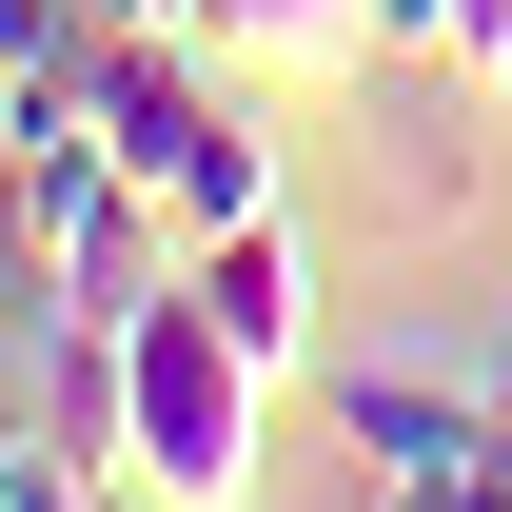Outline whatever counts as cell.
Returning a JSON list of instances; mask_svg holds the SVG:
<instances>
[{
    "label": "cell",
    "instance_id": "1",
    "mask_svg": "<svg viewBox=\"0 0 512 512\" xmlns=\"http://www.w3.org/2000/svg\"><path fill=\"white\" fill-rule=\"evenodd\" d=\"M256 414H276V375L217 335L197 276H158L119 316V355H99V453H119L158 512H256Z\"/></svg>",
    "mask_w": 512,
    "mask_h": 512
},
{
    "label": "cell",
    "instance_id": "2",
    "mask_svg": "<svg viewBox=\"0 0 512 512\" xmlns=\"http://www.w3.org/2000/svg\"><path fill=\"white\" fill-rule=\"evenodd\" d=\"M79 99H99L119 178L158 197L178 237L276 217V138H256V99L217 79V40H178V20H79Z\"/></svg>",
    "mask_w": 512,
    "mask_h": 512
},
{
    "label": "cell",
    "instance_id": "3",
    "mask_svg": "<svg viewBox=\"0 0 512 512\" xmlns=\"http://www.w3.org/2000/svg\"><path fill=\"white\" fill-rule=\"evenodd\" d=\"M335 434H355L375 493H473V453L512 434V394L493 375H414V355H355V375H335Z\"/></svg>",
    "mask_w": 512,
    "mask_h": 512
},
{
    "label": "cell",
    "instance_id": "4",
    "mask_svg": "<svg viewBox=\"0 0 512 512\" xmlns=\"http://www.w3.org/2000/svg\"><path fill=\"white\" fill-rule=\"evenodd\" d=\"M217 60H276V79H375L434 40V0H197Z\"/></svg>",
    "mask_w": 512,
    "mask_h": 512
},
{
    "label": "cell",
    "instance_id": "5",
    "mask_svg": "<svg viewBox=\"0 0 512 512\" xmlns=\"http://www.w3.org/2000/svg\"><path fill=\"white\" fill-rule=\"evenodd\" d=\"M178 276H197V296H217V335H237L256 375H296V355H316V256L276 237V217H237V237H197Z\"/></svg>",
    "mask_w": 512,
    "mask_h": 512
},
{
    "label": "cell",
    "instance_id": "6",
    "mask_svg": "<svg viewBox=\"0 0 512 512\" xmlns=\"http://www.w3.org/2000/svg\"><path fill=\"white\" fill-rule=\"evenodd\" d=\"M60 414H79V394H20V414H0V512H119V493H99V453H79Z\"/></svg>",
    "mask_w": 512,
    "mask_h": 512
},
{
    "label": "cell",
    "instance_id": "7",
    "mask_svg": "<svg viewBox=\"0 0 512 512\" xmlns=\"http://www.w3.org/2000/svg\"><path fill=\"white\" fill-rule=\"evenodd\" d=\"M79 20H178V40H197V0H79Z\"/></svg>",
    "mask_w": 512,
    "mask_h": 512
},
{
    "label": "cell",
    "instance_id": "8",
    "mask_svg": "<svg viewBox=\"0 0 512 512\" xmlns=\"http://www.w3.org/2000/svg\"><path fill=\"white\" fill-rule=\"evenodd\" d=\"M473 512H512V434H493V453H473Z\"/></svg>",
    "mask_w": 512,
    "mask_h": 512
},
{
    "label": "cell",
    "instance_id": "9",
    "mask_svg": "<svg viewBox=\"0 0 512 512\" xmlns=\"http://www.w3.org/2000/svg\"><path fill=\"white\" fill-rule=\"evenodd\" d=\"M493 394H512V316H493Z\"/></svg>",
    "mask_w": 512,
    "mask_h": 512
},
{
    "label": "cell",
    "instance_id": "10",
    "mask_svg": "<svg viewBox=\"0 0 512 512\" xmlns=\"http://www.w3.org/2000/svg\"><path fill=\"white\" fill-rule=\"evenodd\" d=\"M138 512H158V493H138Z\"/></svg>",
    "mask_w": 512,
    "mask_h": 512
}]
</instances>
